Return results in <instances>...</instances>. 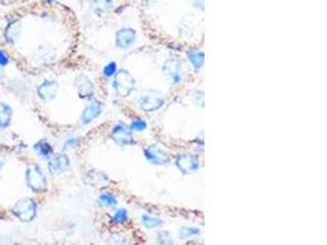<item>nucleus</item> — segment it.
<instances>
[{"instance_id":"13","label":"nucleus","mask_w":327,"mask_h":245,"mask_svg":"<svg viewBox=\"0 0 327 245\" xmlns=\"http://www.w3.org/2000/svg\"><path fill=\"white\" fill-rule=\"evenodd\" d=\"M113 5V0H91V8L97 14L107 13Z\"/></svg>"},{"instance_id":"6","label":"nucleus","mask_w":327,"mask_h":245,"mask_svg":"<svg viewBox=\"0 0 327 245\" xmlns=\"http://www.w3.org/2000/svg\"><path fill=\"white\" fill-rule=\"evenodd\" d=\"M138 107L144 112L151 113L161 109L164 106V99L157 94H142L137 98Z\"/></svg>"},{"instance_id":"20","label":"nucleus","mask_w":327,"mask_h":245,"mask_svg":"<svg viewBox=\"0 0 327 245\" xmlns=\"http://www.w3.org/2000/svg\"><path fill=\"white\" fill-rule=\"evenodd\" d=\"M32 0H0V5L5 6V8H14V6L22 5V4L30 3Z\"/></svg>"},{"instance_id":"9","label":"nucleus","mask_w":327,"mask_h":245,"mask_svg":"<svg viewBox=\"0 0 327 245\" xmlns=\"http://www.w3.org/2000/svg\"><path fill=\"white\" fill-rule=\"evenodd\" d=\"M135 30L130 27H124L119 30L115 35V44L120 49H129L136 40Z\"/></svg>"},{"instance_id":"17","label":"nucleus","mask_w":327,"mask_h":245,"mask_svg":"<svg viewBox=\"0 0 327 245\" xmlns=\"http://www.w3.org/2000/svg\"><path fill=\"white\" fill-rule=\"evenodd\" d=\"M130 128H131V130H134V132H141L147 129V123H146V120H144V119L138 118V119H135V120H133Z\"/></svg>"},{"instance_id":"1","label":"nucleus","mask_w":327,"mask_h":245,"mask_svg":"<svg viewBox=\"0 0 327 245\" xmlns=\"http://www.w3.org/2000/svg\"><path fill=\"white\" fill-rule=\"evenodd\" d=\"M47 190V177L27 151L0 146V220L31 222L39 206L36 196Z\"/></svg>"},{"instance_id":"4","label":"nucleus","mask_w":327,"mask_h":245,"mask_svg":"<svg viewBox=\"0 0 327 245\" xmlns=\"http://www.w3.org/2000/svg\"><path fill=\"white\" fill-rule=\"evenodd\" d=\"M145 157L147 161L151 162L152 165L156 166H163L171 162V154L166 151V150L161 149L157 145H152L145 149Z\"/></svg>"},{"instance_id":"15","label":"nucleus","mask_w":327,"mask_h":245,"mask_svg":"<svg viewBox=\"0 0 327 245\" xmlns=\"http://www.w3.org/2000/svg\"><path fill=\"white\" fill-rule=\"evenodd\" d=\"M98 204L103 206V207L114 208L116 204H118V201H116V197L114 195L109 194V192H102L98 196Z\"/></svg>"},{"instance_id":"10","label":"nucleus","mask_w":327,"mask_h":245,"mask_svg":"<svg viewBox=\"0 0 327 245\" xmlns=\"http://www.w3.org/2000/svg\"><path fill=\"white\" fill-rule=\"evenodd\" d=\"M102 112V104L98 101H92L86 106L81 113L80 121L82 124H90L91 121H93L97 116L101 114Z\"/></svg>"},{"instance_id":"23","label":"nucleus","mask_w":327,"mask_h":245,"mask_svg":"<svg viewBox=\"0 0 327 245\" xmlns=\"http://www.w3.org/2000/svg\"><path fill=\"white\" fill-rule=\"evenodd\" d=\"M192 1H194V3L196 4V6H200L204 4V0H192Z\"/></svg>"},{"instance_id":"21","label":"nucleus","mask_w":327,"mask_h":245,"mask_svg":"<svg viewBox=\"0 0 327 245\" xmlns=\"http://www.w3.org/2000/svg\"><path fill=\"white\" fill-rule=\"evenodd\" d=\"M116 74V64L114 61H111V63L107 64L103 69V75L106 77H112Z\"/></svg>"},{"instance_id":"18","label":"nucleus","mask_w":327,"mask_h":245,"mask_svg":"<svg viewBox=\"0 0 327 245\" xmlns=\"http://www.w3.org/2000/svg\"><path fill=\"white\" fill-rule=\"evenodd\" d=\"M200 234V230L197 228H192V227H184L179 230V235L181 238H190V237H195V235Z\"/></svg>"},{"instance_id":"5","label":"nucleus","mask_w":327,"mask_h":245,"mask_svg":"<svg viewBox=\"0 0 327 245\" xmlns=\"http://www.w3.org/2000/svg\"><path fill=\"white\" fill-rule=\"evenodd\" d=\"M175 165H176V167L179 168V170L183 172L184 174L195 173V172H197L200 168L199 158L192 153L180 154V156L176 158Z\"/></svg>"},{"instance_id":"7","label":"nucleus","mask_w":327,"mask_h":245,"mask_svg":"<svg viewBox=\"0 0 327 245\" xmlns=\"http://www.w3.org/2000/svg\"><path fill=\"white\" fill-rule=\"evenodd\" d=\"M74 84H75L77 94L81 98H92L93 94H95V84L90 77H87L86 75H78L76 76Z\"/></svg>"},{"instance_id":"22","label":"nucleus","mask_w":327,"mask_h":245,"mask_svg":"<svg viewBox=\"0 0 327 245\" xmlns=\"http://www.w3.org/2000/svg\"><path fill=\"white\" fill-rule=\"evenodd\" d=\"M158 242L161 243V244H169V243H172V237L169 235L168 232H161L158 234Z\"/></svg>"},{"instance_id":"14","label":"nucleus","mask_w":327,"mask_h":245,"mask_svg":"<svg viewBox=\"0 0 327 245\" xmlns=\"http://www.w3.org/2000/svg\"><path fill=\"white\" fill-rule=\"evenodd\" d=\"M188 59L195 69H201L205 64V56L200 51H190L188 53Z\"/></svg>"},{"instance_id":"16","label":"nucleus","mask_w":327,"mask_h":245,"mask_svg":"<svg viewBox=\"0 0 327 245\" xmlns=\"http://www.w3.org/2000/svg\"><path fill=\"white\" fill-rule=\"evenodd\" d=\"M163 221L159 220V218L152 217V216L144 215L142 216V225L145 226L149 229H154V228H159L163 226Z\"/></svg>"},{"instance_id":"8","label":"nucleus","mask_w":327,"mask_h":245,"mask_svg":"<svg viewBox=\"0 0 327 245\" xmlns=\"http://www.w3.org/2000/svg\"><path fill=\"white\" fill-rule=\"evenodd\" d=\"M112 139L121 146H126V145L134 144L133 137V130L130 127L125 124H118L114 127L112 130Z\"/></svg>"},{"instance_id":"11","label":"nucleus","mask_w":327,"mask_h":245,"mask_svg":"<svg viewBox=\"0 0 327 245\" xmlns=\"http://www.w3.org/2000/svg\"><path fill=\"white\" fill-rule=\"evenodd\" d=\"M85 180L87 184L96 188H106L109 185V178L101 170H90L85 175Z\"/></svg>"},{"instance_id":"3","label":"nucleus","mask_w":327,"mask_h":245,"mask_svg":"<svg viewBox=\"0 0 327 245\" xmlns=\"http://www.w3.org/2000/svg\"><path fill=\"white\" fill-rule=\"evenodd\" d=\"M162 71L163 75L171 81L173 85H179L183 80L180 70V61L176 58H169L167 59L166 63L162 66Z\"/></svg>"},{"instance_id":"2","label":"nucleus","mask_w":327,"mask_h":245,"mask_svg":"<svg viewBox=\"0 0 327 245\" xmlns=\"http://www.w3.org/2000/svg\"><path fill=\"white\" fill-rule=\"evenodd\" d=\"M136 82L128 70H120L115 74L113 82V89L120 97H128L135 90Z\"/></svg>"},{"instance_id":"19","label":"nucleus","mask_w":327,"mask_h":245,"mask_svg":"<svg viewBox=\"0 0 327 245\" xmlns=\"http://www.w3.org/2000/svg\"><path fill=\"white\" fill-rule=\"evenodd\" d=\"M113 220L114 222L119 223V225L125 223L126 221H128V211H126L125 208H120V210L115 211V213H114L113 216Z\"/></svg>"},{"instance_id":"12","label":"nucleus","mask_w":327,"mask_h":245,"mask_svg":"<svg viewBox=\"0 0 327 245\" xmlns=\"http://www.w3.org/2000/svg\"><path fill=\"white\" fill-rule=\"evenodd\" d=\"M69 158L64 154H58V156L54 157L51 162H49V170L52 173H61L69 167Z\"/></svg>"}]
</instances>
